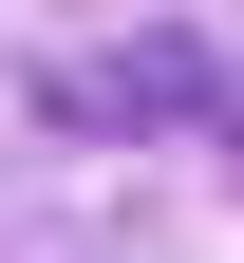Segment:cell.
<instances>
[{
  "mask_svg": "<svg viewBox=\"0 0 244 263\" xmlns=\"http://www.w3.org/2000/svg\"><path fill=\"white\" fill-rule=\"evenodd\" d=\"M38 113H76V132H226L244 94H226V38L151 19V38H94V57H57V76H38Z\"/></svg>",
  "mask_w": 244,
  "mask_h": 263,
  "instance_id": "obj_1",
  "label": "cell"
}]
</instances>
